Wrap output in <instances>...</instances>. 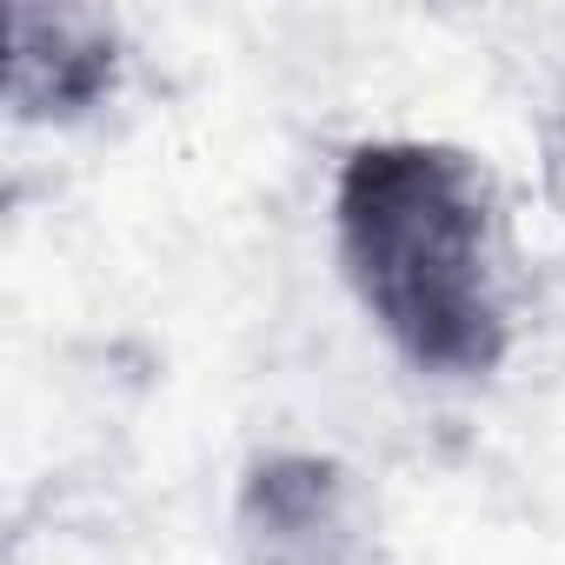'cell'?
I'll list each match as a JSON object with an SVG mask.
<instances>
[{"mask_svg":"<svg viewBox=\"0 0 565 565\" xmlns=\"http://www.w3.org/2000/svg\"><path fill=\"white\" fill-rule=\"evenodd\" d=\"M134 81V34L114 8L14 0L8 8V120L28 134L94 127Z\"/></svg>","mask_w":565,"mask_h":565,"instance_id":"obj_3","label":"cell"},{"mask_svg":"<svg viewBox=\"0 0 565 565\" xmlns=\"http://www.w3.org/2000/svg\"><path fill=\"white\" fill-rule=\"evenodd\" d=\"M327 239L380 347L426 386H492L519 347V246L486 153L366 134L333 160Z\"/></svg>","mask_w":565,"mask_h":565,"instance_id":"obj_1","label":"cell"},{"mask_svg":"<svg viewBox=\"0 0 565 565\" xmlns=\"http://www.w3.org/2000/svg\"><path fill=\"white\" fill-rule=\"evenodd\" d=\"M233 565H386L380 486L327 446H253L226 505Z\"/></svg>","mask_w":565,"mask_h":565,"instance_id":"obj_2","label":"cell"}]
</instances>
